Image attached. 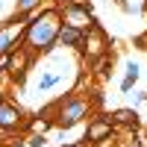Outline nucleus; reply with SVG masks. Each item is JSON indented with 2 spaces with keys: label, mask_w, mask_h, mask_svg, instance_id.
<instances>
[{
  "label": "nucleus",
  "mask_w": 147,
  "mask_h": 147,
  "mask_svg": "<svg viewBox=\"0 0 147 147\" xmlns=\"http://www.w3.org/2000/svg\"><path fill=\"white\" fill-rule=\"evenodd\" d=\"M59 12H41V18H35L32 24L24 27V38H27L30 50H53V44L59 38Z\"/></svg>",
  "instance_id": "nucleus-1"
},
{
  "label": "nucleus",
  "mask_w": 147,
  "mask_h": 147,
  "mask_svg": "<svg viewBox=\"0 0 147 147\" xmlns=\"http://www.w3.org/2000/svg\"><path fill=\"white\" fill-rule=\"evenodd\" d=\"M85 115H88V103L80 100V97H68V100L59 106V118H56V124L59 127H74L77 121H82Z\"/></svg>",
  "instance_id": "nucleus-2"
},
{
  "label": "nucleus",
  "mask_w": 147,
  "mask_h": 147,
  "mask_svg": "<svg viewBox=\"0 0 147 147\" xmlns=\"http://www.w3.org/2000/svg\"><path fill=\"white\" fill-rule=\"evenodd\" d=\"M65 21H68V27H77V30H88L91 27V6L88 3H65Z\"/></svg>",
  "instance_id": "nucleus-3"
},
{
  "label": "nucleus",
  "mask_w": 147,
  "mask_h": 147,
  "mask_svg": "<svg viewBox=\"0 0 147 147\" xmlns=\"http://www.w3.org/2000/svg\"><path fill=\"white\" fill-rule=\"evenodd\" d=\"M18 18L9 24V27H0V56H9L18 47V38L24 35V27H15Z\"/></svg>",
  "instance_id": "nucleus-4"
},
{
  "label": "nucleus",
  "mask_w": 147,
  "mask_h": 147,
  "mask_svg": "<svg viewBox=\"0 0 147 147\" xmlns=\"http://www.w3.org/2000/svg\"><path fill=\"white\" fill-rule=\"evenodd\" d=\"M109 136H112V121L109 118H94L88 124V141L97 144V141H106Z\"/></svg>",
  "instance_id": "nucleus-5"
},
{
  "label": "nucleus",
  "mask_w": 147,
  "mask_h": 147,
  "mask_svg": "<svg viewBox=\"0 0 147 147\" xmlns=\"http://www.w3.org/2000/svg\"><path fill=\"white\" fill-rule=\"evenodd\" d=\"M21 124V109L15 103H6V100H0V127L3 129H12V127H18Z\"/></svg>",
  "instance_id": "nucleus-6"
},
{
  "label": "nucleus",
  "mask_w": 147,
  "mask_h": 147,
  "mask_svg": "<svg viewBox=\"0 0 147 147\" xmlns=\"http://www.w3.org/2000/svg\"><path fill=\"white\" fill-rule=\"evenodd\" d=\"M82 30H77V27H68V24H65V27H59V38L56 41H62L65 47H82Z\"/></svg>",
  "instance_id": "nucleus-7"
},
{
  "label": "nucleus",
  "mask_w": 147,
  "mask_h": 147,
  "mask_svg": "<svg viewBox=\"0 0 147 147\" xmlns=\"http://www.w3.org/2000/svg\"><path fill=\"white\" fill-rule=\"evenodd\" d=\"M59 80H62V74H59V71H44L41 77H38V82H35V88H38V94H41V91H50L53 85H59Z\"/></svg>",
  "instance_id": "nucleus-8"
},
{
  "label": "nucleus",
  "mask_w": 147,
  "mask_h": 147,
  "mask_svg": "<svg viewBox=\"0 0 147 147\" xmlns=\"http://www.w3.org/2000/svg\"><path fill=\"white\" fill-rule=\"evenodd\" d=\"M109 121H112V124H136V121H138V115H136V109H118V112H112V118H109Z\"/></svg>",
  "instance_id": "nucleus-9"
},
{
  "label": "nucleus",
  "mask_w": 147,
  "mask_h": 147,
  "mask_svg": "<svg viewBox=\"0 0 147 147\" xmlns=\"http://www.w3.org/2000/svg\"><path fill=\"white\" fill-rule=\"evenodd\" d=\"M136 80H138V65L127 62V77H124V82H121V91H129L132 85H136Z\"/></svg>",
  "instance_id": "nucleus-10"
},
{
  "label": "nucleus",
  "mask_w": 147,
  "mask_h": 147,
  "mask_svg": "<svg viewBox=\"0 0 147 147\" xmlns=\"http://www.w3.org/2000/svg\"><path fill=\"white\" fill-rule=\"evenodd\" d=\"M38 3H41V0H18V15H27V12H32Z\"/></svg>",
  "instance_id": "nucleus-11"
},
{
  "label": "nucleus",
  "mask_w": 147,
  "mask_h": 147,
  "mask_svg": "<svg viewBox=\"0 0 147 147\" xmlns=\"http://www.w3.org/2000/svg\"><path fill=\"white\" fill-rule=\"evenodd\" d=\"M41 144H44L41 136H32V138H30V147H41Z\"/></svg>",
  "instance_id": "nucleus-12"
},
{
  "label": "nucleus",
  "mask_w": 147,
  "mask_h": 147,
  "mask_svg": "<svg viewBox=\"0 0 147 147\" xmlns=\"http://www.w3.org/2000/svg\"><path fill=\"white\" fill-rule=\"evenodd\" d=\"M65 147H82V144H65Z\"/></svg>",
  "instance_id": "nucleus-13"
},
{
  "label": "nucleus",
  "mask_w": 147,
  "mask_h": 147,
  "mask_svg": "<svg viewBox=\"0 0 147 147\" xmlns=\"http://www.w3.org/2000/svg\"><path fill=\"white\" fill-rule=\"evenodd\" d=\"M56 3H71V0H56Z\"/></svg>",
  "instance_id": "nucleus-14"
}]
</instances>
